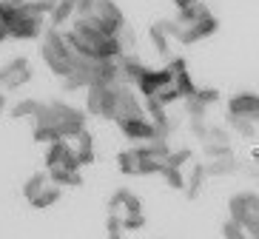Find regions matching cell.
<instances>
[{"label": "cell", "instance_id": "6da1fadb", "mask_svg": "<svg viewBox=\"0 0 259 239\" xmlns=\"http://www.w3.org/2000/svg\"><path fill=\"white\" fill-rule=\"evenodd\" d=\"M171 37L180 40L183 46H194V43H199V40L211 37L213 31L220 29V23H217V17L208 12V6L199 0V3H194V6L183 9L180 12V17L177 20H171Z\"/></svg>", "mask_w": 259, "mask_h": 239}, {"label": "cell", "instance_id": "7a4b0ae2", "mask_svg": "<svg viewBox=\"0 0 259 239\" xmlns=\"http://www.w3.org/2000/svg\"><path fill=\"white\" fill-rule=\"evenodd\" d=\"M34 125H43L57 139H71L80 131H85V114L66 103H46L34 117Z\"/></svg>", "mask_w": 259, "mask_h": 239}, {"label": "cell", "instance_id": "3957f363", "mask_svg": "<svg viewBox=\"0 0 259 239\" xmlns=\"http://www.w3.org/2000/svg\"><path fill=\"white\" fill-rule=\"evenodd\" d=\"M52 12V0L23 3L9 15V37L15 40H37L43 34V17Z\"/></svg>", "mask_w": 259, "mask_h": 239}, {"label": "cell", "instance_id": "277c9868", "mask_svg": "<svg viewBox=\"0 0 259 239\" xmlns=\"http://www.w3.org/2000/svg\"><path fill=\"white\" fill-rule=\"evenodd\" d=\"M40 54H43L46 66L54 71V74H57V77H66V74H69V71L77 66V63L83 60V57H77V54L69 49V43L63 40V31H57V29H49L46 34H43Z\"/></svg>", "mask_w": 259, "mask_h": 239}, {"label": "cell", "instance_id": "5b68a950", "mask_svg": "<svg viewBox=\"0 0 259 239\" xmlns=\"http://www.w3.org/2000/svg\"><path fill=\"white\" fill-rule=\"evenodd\" d=\"M108 216L120 222L122 231H140L145 225L143 202L128 191V188H117L114 197L108 200Z\"/></svg>", "mask_w": 259, "mask_h": 239}, {"label": "cell", "instance_id": "8992f818", "mask_svg": "<svg viewBox=\"0 0 259 239\" xmlns=\"http://www.w3.org/2000/svg\"><path fill=\"white\" fill-rule=\"evenodd\" d=\"M228 214H231L228 219L239 225L248 233V239H256V233H259V197H256V191H245V194L231 197Z\"/></svg>", "mask_w": 259, "mask_h": 239}, {"label": "cell", "instance_id": "52a82bcc", "mask_svg": "<svg viewBox=\"0 0 259 239\" xmlns=\"http://www.w3.org/2000/svg\"><path fill=\"white\" fill-rule=\"evenodd\" d=\"M145 117L143 111V103L134 97V88L128 85H117L114 88V123H122V120H140Z\"/></svg>", "mask_w": 259, "mask_h": 239}, {"label": "cell", "instance_id": "ba28073f", "mask_svg": "<svg viewBox=\"0 0 259 239\" xmlns=\"http://www.w3.org/2000/svg\"><path fill=\"white\" fill-rule=\"evenodd\" d=\"M92 17L106 29V34H111V37H117V34L125 29V17H122L120 6H117L114 0H97L94 9H92Z\"/></svg>", "mask_w": 259, "mask_h": 239}, {"label": "cell", "instance_id": "9c48e42d", "mask_svg": "<svg viewBox=\"0 0 259 239\" xmlns=\"http://www.w3.org/2000/svg\"><path fill=\"white\" fill-rule=\"evenodd\" d=\"M31 80V66L26 57H15L6 66H0V88L3 91H15L20 85H26Z\"/></svg>", "mask_w": 259, "mask_h": 239}, {"label": "cell", "instance_id": "30bf717a", "mask_svg": "<svg viewBox=\"0 0 259 239\" xmlns=\"http://www.w3.org/2000/svg\"><path fill=\"white\" fill-rule=\"evenodd\" d=\"M85 108L89 114L111 120L114 117V88H85Z\"/></svg>", "mask_w": 259, "mask_h": 239}, {"label": "cell", "instance_id": "8fae6325", "mask_svg": "<svg viewBox=\"0 0 259 239\" xmlns=\"http://www.w3.org/2000/svg\"><path fill=\"white\" fill-rule=\"evenodd\" d=\"M46 168L49 171H80L74 154H71V148L66 146V139H57V142L49 146V151H46Z\"/></svg>", "mask_w": 259, "mask_h": 239}, {"label": "cell", "instance_id": "7c38bea8", "mask_svg": "<svg viewBox=\"0 0 259 239\" xmlns=\"http://www.w3.org/2000/svg\"><path fill=\"white\" fill-rule=\"evenodd\" d=\"M66 146L71 148V154H74V160H77V165H80V168L94 162V137L89 131H80L77 137L66 139Z\"/></svg>", "mask_w": 259, "mask_h": 239}, {"label": "cell", "instance_id": "4fadbf2b", "mask_svg": "<svg viewBox=\"0 0 259 239\" xmlns=\"http://www.w3.org/2000/svg\"><path fill=\"white\" fill-rule=\"evenodd\" d=\"M228 114L231 117H253L259 114V97L253 91H239L228 100Z\"/></svg>", "mask_w": 259, "mask_h": 239}, {"label": "cell", "instance_id": "5bb4252c", "mask_svg": "<svg viewBox=\"0 0 259 239\" xmlns=\"http://www.w3.org/2000/svg\"><path fill=\"white\" fill-rule=\"evenodd\" d=\"M120 131L125 139H131V142H151L154 139V125L145 120V117H140V120H122Z\"/></svg>", "mask_w": 259, "mask_h": 239}, {"label": "cell", "instance_id": "9a60e30c", "mask_svg": "<svg viewBox=\"0 0 259 239\" xmlns=\"http://www.w3.org/2000/svg\"><path fill=\"white\" fill-rule=\"evenodd\" d=\"M171 20H160V23H154L151 26V43H154V49H157V54L160 57H165V60H171L174 54H171Z\"/></svg>", "mask_w": 259, "mask_h": 239}, {"label": "cell", "instance_id": "2e32d148", "mask_svg": "<svg viewBox=\"0 0 259 239\" xmlns=\"http://www.w3.org/2000/svg\"><path fill=\"white\" fill-rule=\"evenodd\" d=\"M205 179H208V174H205V165H202V162L191 165V168H188V177H185V194H188V200H197Z\"/></svg>", "mask_w": 259, "mask_h": 239}, {"label": "cell", "instance_id": "e0dca14e", "mask_svg": "<svg viewBox=\"0 0 259 239\" xmlns=\"http://www.w3.org/2000/svg\"><path fill=\"white\" fill-rule=\"evenodd\" d=\"M46 177H49V185L54 188H77V185H83V174L80 171H46Z\"/></svg>", "mask_w": 259, "mask_h": 239}, {"label": "cell", "instance_id": "ac0fdd59", "mask_svg": "<svg viewBox=\"0 0 259 239\" xmlns=\"http://www.w3.org/2000/svg\"><path fill=\"white\" fill-rule=\"evenodd\" d=\"M234 168H236L234 154H225V157H217V160L205 162V174L208 177H222V174H231Z\"/></svg>", "mask_w": 259, "mask_h": 239}, {"label": "cell", "instance_id": "d6986e66", "mask_svg": "<svg viewBox=\"0 0 259 239\" xmlns=\"http://www.w3.org/2000/svg\"><path fill=\"white\" fill-rule=\"evenodd\" d=\"M60 197H63V191L60 188H54V185H46L43 188V191L37 194V197H34V200H29L31 202V208H52V205H57V202H60Z\"/></svg>", "mask_w": 259, "mask_h": 239}, {"label": "cell", "instance_id": "ffe728a7", "mask_svg": "<svg viewBox=\"0 0 259 239\" xmlns=\"http://www.w3.org/2000/svg\"><path fill=\"white\" fill-rule=\"evenodd\" d=\"M40 108H43V103L34 100V97H29V100H20V103L12 106V117H15V120H23V117H31V120H34Z\"/></svg>", "mask_w": 259, "mask_h": 239}, {"label": "cell", "instance_id": "44dd1931", "mask_svg": "<svg viewBox=\"0 0 259 239\" xmlns=\"http://www.w3.org/2000/svg\"><path fill=\"white\" fill-rule=\"evenodd\" d=\"M191 157H194V151H191V148H180V151H177V148H171L162 165H165V168H177V171H183L185 165L191 162Z\"/></svg>", "mask_w": 259, "mask_h": 239}, {"label": "cell", "instance_id": "7402d4cb", "mask_svg": "<svg viewBox=\"0 0 259 239\" xmlns=\"http://www.w3.org/2000/svg\"><path fill=\"white\" fill-rule=\"evenodd\" d=\"M49 185V177H46V171H37V174H31L29 179H26V185H23V197L26 200H34L43 188Z\"/></svg>", "mask_w": 259, "mask_h": 239}, {"label": "cell", "instance_id": "603a6c76", "mask_svg": "<svg viewBox=\"0 0 259 239\" xmlns=\"http://www.w3.org/2000/svg\"><path fill=\"white\" fill-rule=\"evenodd\" d=\"M160 177L168 182V188H174V191H185V174H183V171L165 168V165H162V168H160Z\"/></svg>", "mask_w": 259, "mask_h": 239}, {"label": "cell", "instance_id": "cb8c5ba5", "mask_svg": "<svg viewBox=\"0 0 259 239\" xmlns=\"http://www.w3.org/2000/svg\"><path fill=\"white\" fill-rule=\"evenodd\" d=\"M231 123H234V128L242 134V137L256 139V120H253V117H231Z\"/></svg>", "mask_w": 259, "mask_h": 239}, {"label": "cell", "instance_id": "d4e9b609", "mask_svg": "<svg viewBox=\"0 0 259 239\" xmlns=\"http://www.w3.org/2000/svg\"><path fill=\"white\" fill-rule=\"evenodd\" d=\"M191 100H197L199 106H213V103L220 100V91H217V88H197V91L191 94Z\"/></svg>", "mask_w": 259, "mask_h": 239}, {"label": "cell", "instance_id": "484cf974", "mask_svg": "<svg viewBox=\"0 0 259 239\" xmlns=\"http://www.w3.org/2000/svg\"><path fill=\"white\" fill-rule=\"evenodd\" d=\"M222 236H225V239H248V233H245L236 222L225 219V222H222Z\"/></svg>", "mask_w": 259, "mask_h": 239}, {"label": "cell", "instance_id": "4316f807", "mask_svg": "<svg viewBox=\"0 0 259 239\" xmlns=\"http://www.w3.org/2000/svg\"><path fill=\"white\" fill-rule=\"evenodd\" d=\"M94 3H97V0H74V15L77 17H89L92 9H94Z\"/></svg>", "mask_w": 259, "mask_h": 239}, {"label": "cell", "instance_id": "83f0119b", "mask_svg": "<svg viewBox=\"0 0 259 239\" xmlns=\"http://www.w3.org/2000/svg\"><path fill=\"white\" fill-rule=\"evenodd\" d=\"M106 233H108V239H122V228H120V222H117V219H111V216H108L106 219Z\"/></svg>", "mask_w": 259, "mask_h": 239}, {"label": "cell", "instance_id": "f1b7e54d", "mask_svg": "<svg viewBox=\"0 0 259 239\" xmlns=\"http://www.w3.org/2000/svg\"><path fill=\"white\" fill-rule=\"evenodd\" d=\"M9 15L12 12H0V43L9 40Z\"/></svg>", "mask_w": 259, "mask_h": 239}, {"label": "cell", "instance_id": "f546056e", "mask_svg": "<svg viewBox=\"0 0 259 239\" xmlns=\"http://www.w3.org/2000/svg\"><path fill=\"white\" fill-rule=\"evenodd\" d=\"M26 0H0V12H15L17 6H23Z\"/></svg>", "mask_w": 259, "mask_h": 239}, {"label": "cell", "instance_id": "4dcf8cb0", "mask_svg": "<svg viewBox=\"0 0 259 239\" xmlns=\"http://www.w3.org/2000/svg\"><path fill=\"white\" fill-rule=\"evenodd\" d=\"M171 3H174L177 9H180V12H183V9H188V6H194V3H199V0H171Z\"/></svg>", "mask_w": 259, "mask_h": 239}, {"label": "cell", "instance_id": "1f68e13d", "mask_svg": "<svg viewBox=\"0 0 259 239\" xmlns=\"http://www.w3.org/2000/svg\"><path fill=\"white\" fill-rule=\"evenodd\" d=\"M3 108H6V97H3V91H0V114H3Z\"/></svg>", "mask_w": 259, "mask_h": 239}]
</instances>
